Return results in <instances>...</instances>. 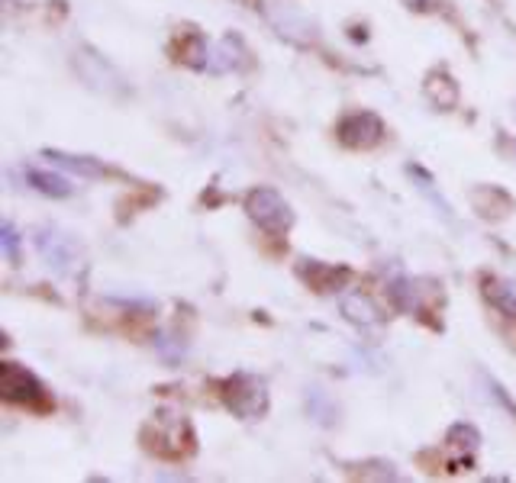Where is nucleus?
Wrapping results in <instances>:
<instances>
[{
	"mask_svg": "<svg viewBox=\"0 0 516 483\" xmlns=\"http://www.w3.org/2000/svg\"><path fill=\"white\" fill-rule=\"evenodd\" d=\"M0 393H4L7 403H17V406H30V409L52 406L46 387L39 384V377L33 371H26L17 361L0 364Z\"/></svg>",
	"mask_w": 516,
	"mask_h": 483,
	"instance_id": "nucleus-1",
	"label": "nucleus"
},
{
	"mask_svg": "<svg viewBox=\"0 0 516 483\" xmlns=\"http://www.w3.org/2000/svg\"><path fill=\"white\" fill-rule=\"evenodd\" d=\"M246 210H249V219L258 226V229H265V232H284L291 226V207H288V200H284L278 190H271V187H258L249 194L246 200Z\"/></svg>",
	"mask_w": 516,
	"mask_h": 483,
	"instance_id": "nucleus-2",
	"label": "nucleus"
},
{
	"mask_svg": "<svg viewBox=\"0 0 516 483\" xmlns=\"http://www.w3.org/2000/svg\"><path fill=\"white\" fill-rule=\"evenodd\" d=\"M226 406L233 409L236 416L242 419H258L268 409V390H265V380H258L252 374H236L226 380Z\"/></svg>",
	"mask_w": 516,
	"mask_h": 483,
	"instance_id": "nucleus-3",
	"label": "nucleus"
},
{
	"mask_svg": "<svg viewBox=\"0 0 516 483\" xmlns=\"http://www.w3.org/2000/svg\"><path fill=\"white\" fill-rule=\"evenodd\" d=\"M339 139L346 142L349 149H371V145H378L384 139V123L368 110L349 113V116H342V123H339Z\"/></svg>",
	"mask_w": 516,
	"mask_h": 483,
	"instance_id": "nucleus-4",
	"label": "nucleus"
},
{
	"mask_svg": "<svg viewBox=\"0 0 516 483\" xmlns=\"http://www.w3.org/2000/svg\"><path fill=\"white\" fill-rule=\"evenodd\" d=\"M36 242H39V252H42V258H46L49 268H55L59 274H71L78 268V245L68 236H62V232L46 229Z\"/></svg>",
	"mask_w": 516,
	"mask_h": 483,
	"instance_id": "nucleus-5",
	"label": "nucleus"
},
{
	"mask_svg": "<svg viewBox=\"0 0 516 483\" xmlns=\"http://www.w3.org/2000/svg\"><path fill=\"white\" fill-rule=\"evenodd\" d=\"M204 62L197 68H207V71H233L242 65V46L239 39H220L217 46H207L204 49Z\"/></svg>",
	"mask_w": 516,
	"mask_h": 483,
	"instance_id": "nucleus-6",
	"label": "nucleus"
},
{
	"mask_svg": "<svg viewBox=\"0 0 516 483\" xmlns=\"http://www.w3.org/2000/svg\"><path fill=\"white\" fill-rule=\"evenodd\" d=\"M300 274L320 290H339L342 281H349L346 268H329V265H320V261H310V258H307V265H300Z\"/></svg>",
	"mask_w": 516,
	"mask_h": 483,
	"instance_id": "nucleus-7",
	"label": "nucleus"
},
{
	"mask_svg": "<svg viewBox=\"0 0 516 483\" xmlns=\"http://www.w3.org/2000/svg\"><path fill=\"white\" fill-rule=\"evenodd\" d=\"M342 313H346V319H352L355 326H375V322H381L378 306L365 294H352L342 300Z\"/></svg>",
	"mask_w": 516,
	"mask_h": 483,
	"instance_id": "nucleus-8",
	"label": "nucleus"
},
{
	"mask_svg": "<svg viewBox=\"0 0 516 483\" xmlns=\"http://www.w3.org/2000/svg\"><path fill=\"white\" fill-rule=\"evenodd\" d=\"M26 181H30L39 194H49V197H68L71 194V184L62 178V174H52V171H26Z\"/></svg>",
	"mask_w": 516,
	"mask_h": 483,
	"instance_id": "nucleus-9",
	"label": "nucleus"
},
{
	"mask_svg": "<svg viewBox=\"0 0 516 483\" xmlns=\"http://www.w3.org/2000/svg\"><path fill=\"white\" fill-rule=\"evenodd\" d=\"M484 294H487V300H491L507 319H516V287H513V284L487 281V284H484Z\"/></svg>",
	"mask_w": 516,
	"mask_h": 483,
	"instance_id": "nucleus-10",
	"label": "nucleus"
},
{
	"mask_svg": "<svg viewBox=\"0 0 516 483\" xmlns=\"http://www.w3.org/2000/svg\"><path fill=\"white\" fill-rule=\"evenodd\" d=\"M49 161H55L59 168H68L75 174H84V178H100L104 174V165H97V161L84 158V155H65V152H46Z\"/></svg>",
	"mask_w": 516,
	"mask_h": 483,
	"instance_id": "nucleus-11",
	"label": "nucleus"
},
{
	"mask_svg": "<svg viewBox=\"0 0 516 483\" xmlns=\"http://www.w3.org/2000/svg\"><path fill=\"white\" fill-rule=\"evenodd\" d=\"M478 442H481V435H478L475 426H462V422H458V426H452V432H449V445H455V448L475 451Z\"/></svg>",
	"mask_w": 516,
	"mask_h": 483,
	"instance_id": "nucleus-12",
	"label": "nucleus"
},
{
	"mask_svg": "<svg viewBox=\"0 0 516 483\" xmlns=\"http://www.w3.org/2000/svg\"><path fill=\"white\" fill-rule=\"evenodd\" d=\"M0 242H4V255H7L10 261L20 258V252H17L20 236H17V229H13L10 223H4V229H0Z\"/></svg>",
	"mask_w": 516,
	"mask_h": 483,
	"instance_id": "nucleus-13",
	"label": "nucleus"
},
{
	"mask_svg": "<svg viewBox=\"0 0 516 483\" xmlns=\"http://www.w3.org/2000/svg\"><path fill=\"white\" fill-rule=\"evenodd\" d=\"M442 0H410V7L413 10H439Z\"/></svg>",
	"mask_w": 516,
	"mask_h": 483,
	"instance_id": "nucleus-14",
	"label": "nucleus"
}]
</instances>
